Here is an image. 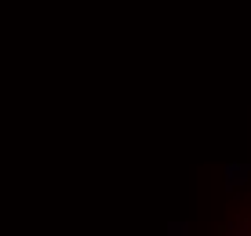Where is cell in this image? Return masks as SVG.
Here are the masks:
<instances>
[{"mask_svg":"<svg viewBox=\"0 0 251 236\" xmlns=\"http://www.w3.org/2000/svg\"><path fill=\"white\" fill-rule=\"evenodd\" d=\"M248 171H251L248 164H229V167H226V186H240Z\"/></svg>","mask_w":251,"mask_h":236,"instance_id":"cell-1","label":"cell"}]
</instances>
